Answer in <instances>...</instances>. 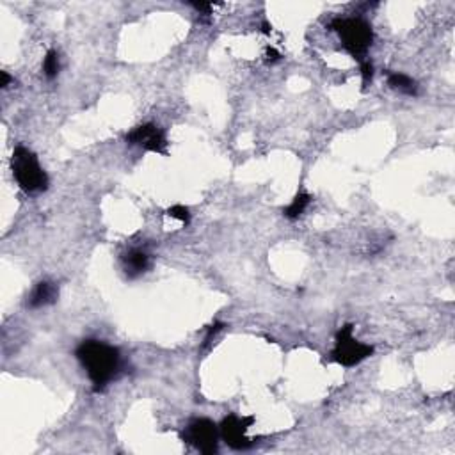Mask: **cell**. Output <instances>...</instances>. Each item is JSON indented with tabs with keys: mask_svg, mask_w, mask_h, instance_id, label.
<instances>
[{
	"mask_svg": "<svg viewBox=\"0 0 455 455\" xmlns=\"http://www.w3.org/2000/svg\"><path fill=\"white\" fill-rule=\"evenodd\" d=\"M75 358L86 370L87 377L91 381L93 390L104 391L119 375L123 366L121 354L114 345L102 342V340H84L75 349Z\"/></svg>",
	"mask_w": 455,
	"mask_h": 455,
	"instance_id": "obj_1",
	"label": "cell"
},
{
	"mask_svg": "<svg viewBox=\"0 0 455 455\" xmlns=\"http://www.w3.org/2000/svg\"><path fill=\"white\" fill-rule=\"evenodd\" d=\"M331 29L342 39L343 48L358 61H364L373 43V31L363 18H334Z\"/></svg>",
	"mask_w": 455,
	"mask_h": 455,
	"instance_id": "obj_2",
	"label": "cell"
},
{
	"mask_svg": "<svg viewBox=\"0 0 455 455\" xmlns=\"http://www.w3.org/2000/svg\"><path fill=\"white\" fill-rule=\"evenodd\" d=\"M11 170L18 187L27 194L43 192L48 189V176L39 165L38 156L25 146H16L11 156Z\"/></svg>",
	"mask_w": 455,
	"mask_h": 455,
	"instance_id": "obj_3",
	"label": "cell"
},
{
	"mask_svg": "<svg viewBox=\"0 0 455 455\" xmlns=\"http://www.w3.org/2000/svg\"><path fill=\"white\" fill-rule=\"evenodd\" d=\"M372 354V345H366V343L360 342V340H355L354 336H352L351 324L343 325L342 329L336 333V343H334L331 358L338 364L345 366V369H352V366L360 364L361 361H364Z\"/></svg>",
	"mask_w": 455,
	"mask_h": 455,
	"instance_id": "obj_4",
	"label": "cell"
},
{
	"mask_svg": "<svg viewBox=\"0 0 455 455\" xmlns=\"http://www.w3.org/2000/svg\"><path fill=\"white\" fill-rule=\"evenodd\" d=\"M219 427L209 418H194L187 423L182 432V439L205 455H212L219 447Z\"/></svg>",
	"mask_w": 455,
	"mask_h": 455,
	"instance_id": "obj_5",
	"label": "cell"
},
{
	"mask_svg": "<svg viewBox=\"0 0 455 455\" xmlns=\"http://www.w3.org/2000/svg\"><path fill=\"white\" fill-rule=\"evenodd\" d=\"M251 417H237V415H230L222 420V423L219 425V432H221V438L224 439V443L233 450H247L255 445L253 439H249L246 436L247 429L253 425Z\"/></svg>",
	"mask_w": 455,
	"mask_h": 455,
	"instance_id": "obj_6",
	"label": "cell"
},
{
	"mask_svg": "<svg viewBox=\"0 0 455 455\" xmlns=\"http://www.w3.org/2000/svg\"><path fill=\"white\" fill-rule=\"evenodd\" d=\"M126 143L132 146H139L146 152L161 153L165 155L167 153V137L162 128H159L153 123H144V125L135 126L134 130L126 134Z\"/></svg>",
	"mask_w": 455,
	"mask_h": 455,
	"instance_id": "obj_7",
	"label": "cell"
},
{
	"mask_svg": "<svg viewBox=\"0 0 455 455\" xmlns=\"http://www.w3.org/2000/svg\"><path fill=\"white\" fill-rule=\"evenodd\" d=\"M121 264L126 276L135 279L139 278L141 274L148 272V269L152 267V256L143 247H132L121 256Z\"/></svg>",
	"mask_w": 455,
	"mask_h": 455,
	"instance_id": "obj_8",
	"label": "cell"
},
{
	"mask_svg": "<svg viewBox=\"0 0 455 455\" xmlns=\"http://www.w3.org/2000/svg\"><path fill=\"white\" fill-rule=\"evenodd\" d=\"M57 297H59V286H57L56 283L41 281L36 285V288L31 292V295H29L27 306L31 310L43 308V306L56 303Z\"/></svg>",
	"mask_w": 455,
	"mask_h": 455,
	"instance_id": "obj_9",
	"label": "cell"
},
{
	"mask_svg": "<svg viewBox=\"0 0 455 455\" xmlns=\"http://www.w3.org/2000/svg\"><path fill=\"white\" fill-rule=\"evenodd\" d=\"M388 86H390L391 89H395V91L402 93V95H408V96L418 95L417 80H412L409 75L399 73V71L388 73Z\"/></svg>",
	"mask_w": 455,
	"mask_h": 455,
	"instance_id": "obj_10",
	"label": "cell"
},
{
	"mask_svg": "<svg viewBox=\"0 0 455 455\" xmlns=\"http://www.w3.org/2000/svg\"><path fill=\"white\" fill-rule=\"evenodd\" d=\"M310 203H312V196L306 194V192H299V194L292 200V203L283 210V213H285V217L292 219V221H294V219H299V215H303L304 210L308 209Z\"/></svg>",
	"mask_w": 455,
	"mask_h": 455,
	"instance_id": "obj_11",
	"label": "cell"
},
{
	"mask_svg": "<svg viewBox=\"0 0 455 455\" xmlns=\"http://www.w3.org/2000/svg\"><path fill=\"white\" fill-rule=\"evenodd\" d=\"M61 70V62H59V54L56 50H48L43 59V73L47 78H56L57 73Z\"/></svg>",
	"mask_w": 455,
	"mask_h": 455,
	"instance_id": "obj_12",
	"label": "cell"
},
{
	"mask_svg": "<svg viewBox=\"0 0 455 455\" xmlns=\"http://www.w3.org/2000/svg\"><path fill=\"white\" fill-rule=\"evenodd\" d=\"M167 215L173 217V219H178V221L182 222V224H189V221H191V213H189V209H185L183 205H174V207H171L170 210H167Z\"/></svg>",
	"mask_w": 455,
	"mask_h": 455,
	"instance_id": "obj_13",
	"label": "cell"
},
{
	"mask_svg": "<svg viewBox=\"0 0 455 455\" xmlns=\"http://www.w3.org/2000/svg\"><path fill=\"white\" fill-rule=\"evenodd\" d=\"M360 65H361V77H363V87H366L370 82H372L373 65L370 59H364V61H361Z\"/></svg>",
	"mask_w": 455,
	"mask_h": 455,
	"instance_id": "obj_14",
	"label": "cell"
},
{
	"mask_svg": "<svg viewBox=\"0 0 455 455\" xmlns=\"http://www.w3.org/2000/svg\"><path fill=\"white\" fill-rule=\"evenodd\" d=\"M191 5L196 9V11H200V13H203V14H210L212 13V8H213L210 2H191Z\"/></svg>",
	"mask_w": 455,
	"mask_h": 455,
	"instance_id": "obj_15",
	"label": "cell"
},
{
	"mask_svg": "<svg viewBox=\"0 0 455 455\" xmlns=\"http://www.w3.org/2000/svg\"><path fill=\"white\" fill-rule=\"evenodd\" d=\"M222 327H224V325H222V324H215V325H212V327H209V333H207V336H205V343H209L210 338H212L213 334L219 333V331H221Z\"/></svg>",
	"mask_w": 455,
	"mask_h": 455,
	"instance_id": "obj_16",
	"label": "cell"
},
{
	"mask_svg": "<svg viewBox=\"0 0 455 455\" xmlns=\"http://www.w3.org/2000/svg\"><path fill=\"white\" fill-rule=\"evenodd\" d=\"M279 57H281V56H279V52L276 50V48H269V50H267V61H269V62L278 61Z\"/></svg>",
	"mask_w": 455,
	"mask_h": 455,
	"instance_id": "obj_17",
	"label": "cell"
},
{
	"mask_svg": "<svg viewBox=\"0 0 455 455\" xmlns=\"http://www.w3.org/2000/svg\"><path fill=\"white\" fill-rule=\"evenodd\" d=\"M0 75H2V82H0V86H2L5 89V87L9 86V82H11V77H9L8 71H2V73H0Z\"/></svg>",
	"mask_w": 455,
	"mask_h": 455,
	"instance_id": "obj_18",
	"label": "cell"
}]
</instances>
